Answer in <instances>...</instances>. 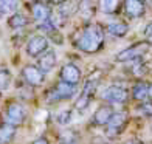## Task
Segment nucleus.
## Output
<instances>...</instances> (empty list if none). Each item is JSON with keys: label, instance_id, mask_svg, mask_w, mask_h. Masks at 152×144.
Instances as JSON below:
<instances>
[{"label": "nucleus", "instance_id": "obj_27", "mask_svg": "<svg viewBox=\"0 0 152 144\" xmlns=\"http://www.w3.org/2000/svg\"><path fill=\"white\" fill-rule=\"evenodd\" d=\"M34 144H48V143H47V140H45V138H39V140L34 141Z\"/></svg>", "mask_w": 152, "mask_h": 144}, {"label": "nucleus", "instance_id": "obj_25", "mask_svg": "<svg viewBox=\"0 0 152 144\" xmlns=\"http://www.w3.org/2000/svg\"><path fill=\"white\" fill-rule=\"evenodd\" d=\"M144 36H146V39H148V42L149 44H152V22L144 28Z\"/></svg>", "mask_w": 152, "mask_h": 144}, {"label": "nucleus", "instance_id": "obj_30", "mask_svg": "<svg viewBox=\"0 0 152 144\" xmlns=\"http://www.w3.org/2000/svg\"><path fill=\"white\" fill-rule=\"evenodd\" d=\"M148 96L152 99V84H151V85H149V88H148Z\"/></svg>", "mask_w": 152, "mask_h": 144}, {"label": "nucleus", "instance_id": "obj_15", "mask_svg": "<svg viewBox=\"0 0 152 144\" xmlns=\"http://www.w3.org/2000/svg\"><path fill=\"white\" fill-rule=\"evenodd\" d=\"M14 133H16V126L10 124V122L0 124V143H10Z\"/></svg>", "mask_w": 152, "mask_h": 144}, {"label": "nucleus", "instance_id": "obj_14", "mask_svg": "<svg viewBox=\"0 0 152 144\" xmlns=\"http://www.w3.org/2000/svg\"><path fill=\"white\" fill-rule=\"evenodd\" d=\"M120 3L121 0H99L98 6H99V11L104 12V14H113V12L118 11Z\"/></svg>", "mask_w": 152, "mask_h": 144}, {"label": "nucleus", "instance_id": "obj_17", "mask_svg": "<svg viewBox=\"0 0 152 144\" xmlns=\"http://www.w3.org/2000/svg\"><path fill=\"white\" fill-rule=\"evenodd\" d=\"M17 0H0V16H10L17 11Z\"/></svg>", "mask_w": 152, "mask_h": 144}, {"label": "nucleus", "instance_id": "obj_16", "mask_svg": "<svg viewBox=\"0 0 152 144\" xmlns=\"http://www.w3.org/2000/svg\"><path fill=\"white\" fill-rule=\"evenodd\" d=\"M107 31H109V34H112V36H115V37H123V36L127 34L129 26L124 22H113V23H110L107 26Z\"/></svg>", "mask_w": 152, "mask_h": 144}, {"label": "nucleus", "instance_id": "obj_10", "mask_svg": "<svg viewBox=\"0 0 152 144\" xmlns=\"http://www.w3.org/2000/svg\"><path fill=\"white\" fill-rule=\"evenodd\" d=\"M6 119H8L10 124L12 126H19L22 124L23 119H25V110L23 107L20 104H16V102H12V104L8 105V110H6Z\"/></svg>", "mask_w": 152, "mask_h": 144}, {"label": "nucleus", "instance_id": "obj_26", "mask_svg": "<svg viewBox=\"0 0 152 144\" xmlns=\"http://www.w3.org/2000/svg\"><path fill=\"white\" fill-rule=\"evenodd\" d=\"M141 112H143L144 115H148V116H152V104H149V102L143 104V105H141Z\"/></svg>", "mask_w": 152, "mask_h": 144}, {"label": "nucleus", "instance_id": "obj_4", "mask_svg": "<svg viewBox=\"0 0 152 144\" xmlns=\"http://www.w3.org/2000/svg\"><path fill=\"white\" fill-rule=\"evenodd\" d=\"M45 50H48V40H47V37L39 36V34L37 36H33L30 39L28 45H26V53L33 57L40 56Z\"/></svg>", "mask_w": 152, "mask_h": 144}, {"label": "nucleus", "instance_id": "obj_22", "mask_svg": "<svg viewBox=\"0 0 152 144\" xmlns=\"http://www.w3.org/2000/svg\"><path fill=\"white\" fill-rule=\"evenodd\" d=\"M72 119V112L70 110H62L56 115V121H58V124H62V126H65L68 124Z\"/></svg>", "mask_w": 152, "mask_h": 144}, {"label": "nucleus", "instance_id": "obj_18", "mask_svg": "<svg viewBox=\"0 0 152 144\" xmlns=\"http://www.w3.org/2000/svg\"><path fill=\"white\" fill-rule=\"evenodd\" d=\"M28 23V19L23 14H19V12H12V16L8 19V25L11 26L12 30H17V28H23V26Z\"/></svg>", "mask_w": 152, "mask_h": 144}, {"label": "nucleus", "instance_id": "obj_7", "mask_svg": "<svg viewBox=\"0 0 152 144\" xmlns=\"http://www.w3.org/2000/svg\"><path fill=\"white\" fill-rule=\"evenodd\" d=\"M61 81H64L70 85H76L81 81V70L75 64L64 65L61 70Z\"/></svg>", "mask_w": 152, "mask_h": 144}, {"label": "nucleus", "instance_id": "obj_5", "mask_svg": "<svg viewBox=\"0 0 152 144\" xmlns=\"http://www.w3.org/2000/svg\"><path fill=\"white\" fill-rule=\"evenodd\" d=\"M22 74H23V79L30 85H40L44 82V78H45V73L36 65H26L23 68Z\"/></svg>", "mask_w": 152, "mask_h": 144}, {"label": "nucleus", "instance_id": "obj_6", "mask_svg": "<svg viewBox=\"0 0 152 144\" xmlns=\"http://www.w3.org/2000/svg\"><path fill=\"white\" fill-rule=\"evenodd\" d=\"M102 99L112 102V104H121V102H124L127 99V92L121 87L112 85V87H107L102 92Z\"/></svg>", "mask_w": 152, "mask_h": 144}, {"label": "nucleus", "instance_id": "obj_23", "mask_svg": "<svg viewBox=\"0 0 152 144\" xmlns=\"http://www.w3.org/2000/svg\"><path fill=\"white\" fill-rule=\"evenodd\" d=\"M88 102H90V98L88 96H86V95H81L79 98H78V101H76V108L78 110H82V108H86L87 105H88Z\"/></svg>", "mask_w": 152, "mask_h": 144}, {"label": "nucleus", "instance_id": "obj_19", "mask_svg": "<svg viewBox=\"0 0 152 144\" xmlns=\"http://www.w3.org/2000/svg\"><path fill=\"white\" fill-rule=\"evenodd\" d=\"M78 11L84 19H90L93 16V12H95L93 3L90 2V0H82V2L78 5Z\"/></svg>", "mask_w": 152, "mask_h": 144}, {"label": "nucleus", "instance_id": "obj_29", "mask_svg": "<svg viewBox=\"0 0 152 144\" xmlns=\"http://www.w3.org/2000/svg\"><path fill=\"white\" fill-rule=\"evenodd\" d=\"M127 144H143V143H141L140 140H132V141H129Z\"/></svg>", "mask_w": 152, "mask_h": 144}, {"label": "nucleus", "instance_id": "obj_3", "mask_svg": "<svg viewBox=\"0 0 152 144\" xmlns=\"http://www.w3.org/2000/svg\"><path fill=\"white\" fill-rule=\"evenodd\" d=\"M127 122V115L124 112H115L112 113V116H110V119L107 121V133L109 135H118L121 130L124 129V126H126Z\"/></svg>", "mask_w": 152, "mask_h": 144}, {"label": "nucleus", "instance_id": "obj_21", "mask_svg": "<svg viewBox=\"0 0 152 144\" xmlns=\"http://www.w3.org/2000/svg\"><path fill=\"white\" fill-rule=\"evenodd\" d=\"M11 84V74L6 68H0V92L6 90Z\"/></svg>", "mask_w": 152, "mask_h": 144}, {"label": "nucleus", "instance_id": "obj_13", "mask_svg": "<svg viewBox=\"0 0 152 144\" xmlns=\"http://www.w3.org/2000/svg\"><path fill=\"white\" fill-rule=\"evenodd\" d=\"M112 113H113L112 107H109V105L99 107L98 110L95 112V115H93V122L96 126H106L107 121L110 119V116H112Z\"/></svg>", "mask_w": 152, "mask_h": 144}, {"label": "nucleus", "instance_id": "obj_24", "mask_svg": "<svg viewBox=\"0 0 152 144\" xmlns=\"http://www.w3.org/2000/svg\"><path fill=\"white\" fill-rule=\"evenodd\" d=\"M61 144H75V135L72 132H64L61 135Z\"/></svg>", "mask_w": 152, "mask_h": 144}, {"label": "nucleus", "instance_id": "obj_20", "mask_svg": "<svg viewBox=\"0 0 152 144\" xmlns=\"http://www.w3.org/2000/svg\"><path fill=\"white\" fill-rule=\"evenodd\" d=\"M148 85L146 84H143V82H140V84H137L135 87H134V99H137V101H146V98H148Z\"/></svg>", "mask_w": 152, "mask_h": 144}, {"label": "nucleus", "instance_id": "obj_2", "mask_svg": "<svg viewBox=\"0 0 152 144\" xmlns=\"http://www.w3.org/2000/svg\"><path fill=\"white\" fill-rule=\"evenodd\" d=\"M148 48H149V45H148L146 42L135 44V45H132V47L126 48L124 51L118 53L116 59L121 60V62H124V60H134V59H138V57H141L143 54L148 51Z\"/></svg>", "mask_w": 152, "mask_h": 144}, {"label": "nucleus", "instance_id": "obj_8", "mask_svg": "<svg viewBox=\"0 0 152 144\" xmlns=\"http://www.w3.org/2000/svg\"><path fill=\"white\" fill-rule=\"evenodd\" d=\"M123 8H124V12L132 19L141 17L144 14V11H146V6H144L143 0H124Z\"/></svg>", "mask_w": 152, "mask_h": 144}, {"label": "nucleus", "instance_id": "obj_1", "mask_svg": "<svg viewBox=\"0 0 152 144\" xmlns=\"http://www.w3.org/2000/svg\"><path fill=\"white\" fill-rule=\"evenodd\" d=\"M73 44L84 53H96L101 50L102 44H104V31L99 25H87L79 33V36L76 37Z\"/></svg>", "mask_w": 152, "mask_h": 144}, {"label": "nucleus", "instance_id": "obj_12", "mask_svg": "<svg viewBox=\"0 0 152 144\" xmlns=\"http://www.w3.org/2000/svg\"><path fill=\"white\" fill-rule=\"evenodd\" d=\"M31 14H33L34 20H37L39 23H42V22L50 19V9L47 8V5L40 3V2H36L31 8Z\"/></svg>", "mask_w": 152, "mask_h": 144}, {"label": "nucleus", "instance_id": "obj_28", "mask_svg": "<svg viewBox=\"0 0 152 144\" xmlns=\"http://www.w3.org/2000/svg\"><path fill=\"white\" fill-rule=\"evenodd\" d=\"M50 2H51L53 5H61V3H64V2H67V0H50Z\"/></svg>", "mask_w": 152, "mask_h": 144}, {"label": "nucleus", "instance_id": "obj_9", "mask_svg": "<svg viewBox=\"0 0 152 144\" xmlns=\"http://www.w3.org/2000/svg\"><path fill=\"white\" fill-rule=\"evenodd\" d=\"M73 87L75 85H70L67 82L61 81L59 84L54 87V90L51 93H48V101H59V99H67V98H72L73 95Z\"/></svg>", "mask_w": 152, "mask_h": 144}, {"label": "nucleus", "instance_id": "obj_11", "mask_svg": "<svg viewBox=\"0 0 152 144\" xmlns=\"http://www.w3.org/2000/svg\"><path fill=\"white\" fill-rule=\"evenodd\" d=\"M39 60H37V67L42 70L44 73H48L51 71L54 65H56V53H54L53 50H45L40 56H37Z\"/></svg>", "mask_w": 152, "mask_h": 144}]
</instances>
